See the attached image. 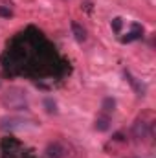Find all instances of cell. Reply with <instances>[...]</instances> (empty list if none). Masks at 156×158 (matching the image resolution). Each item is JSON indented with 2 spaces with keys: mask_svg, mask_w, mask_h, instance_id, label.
Listing matches in <instances>:
<instances>
[{
  "mask_svg": "<svg viewBox=\"0 0 156 158\" xmlns=\"http://www.w3.org/2000/svg\"><path fill=\"white\" fill-rule=\"evenodd\" d=\"M18 142L15 140V138H2V142H0V149H2V153H15V149H18Z\"/></svg>",
  "mask_w": 156,
  "mask_h": 158,
  "instance_id": "1",
  "label": "cell"
},
{
  "mask_svg": "<svg viewBox=\"0 0 156 158\" xmlns=\"http://www.w3.org/2000/svg\"><path fill=\"white\" fill-rule=\"evenodd\" d=\"M125 76H127V79H129V83H130V85L134 86V90L138 92V96H143V94H145V86H143L142 83H138V81H136V77H132V76H130L129 72H127Z\"/></svg>",
  "mask_w": 156,
  "mask_h": 158,
  "instance_id": "5",
  "label": "cell"
},
{
  "mask_svg": "<svg viewBox=\"0 0 156 158\" xmlns=\"http://www.w3.org/2000/svg\"><path fill=\"white\" fill-rule=\"evenodd\" d=\"M134 136L140 138V140L147 138L149 136V125L145 121H136V125H134Z\"/></svg>",
  "mask_w": 156,
  "mask_h": 158,
  "instance_id": "2",
  "label": "cell"
},
{
  "mask_svg": "<svg viewBox=\"0 0 156 158\" xmlns=\"http://www.w3.org/2000/svg\"><path fill=\"white\" fill-rule=\"evenodd\" d=\"M72 26V33H74V37H76V40H79V42H83V40H86V30L79 24V22H72L70 24Z\"/></svg>",
  "mask_w": 156,
  "mask_h": 158,
  "instance_id": "4",
  "label": "cell"
},
{
  "mask_svg": "<svg viewBox=\"0 0 156 158\" xmlns=\"http://www.w3.org/2000/svg\"><path fill=\"white\" fill-rule=\"evenodd\" d=\"M112 28H114L116 31L121 30V19H114V20H112Z\"/></svg>",
  "mask_w": 156,
  "mask_h": 158,
  "instance_id": "9",
  "label": "cell"
},
{
  "mask_svg": "<svg viewBox=\"0 0 156 158\" xmlns=\"http://www.w3.org/2000/svg\"><path fill=\"white\" fill-rule=\"evenodd\" d=\"M0 17H4V19H11V17H13V11H11L9 7L0 6Z\"/></svg>",
  "mask_w": 156,
  "mask_h": 158,
  "instance_id": "8",
  "label": "cell"
},
{
  "mask_svg": "<svg viewBox=\"0 0 156 158\" xmlns=\"http://www.w3.org/2000/svg\"><path fill=\"white\" fill-rule=\"evenodd\" d=\"M114 107H116V101H114V99L107 98V99L103 101V110H105V112H110V110H114Z\"/></svg>",
  "mask_w": 156,
  "mask_h": 158,
  "instance_id": "7",
  "label": "cell"
},
{
  "mask_svg": "<svg viewBox=\"0 0 156 158\" xmlns=\"http://www.w3.org/2000/svg\"><path fill=\"white\" fill-rule=\"evenodd\" d=\"M46 156L48 158H63L64 156V149H63L59 143H51V145H48V149H46Z\"/></svg>",
  "mask_w": 156,
  "mask_h": 158,
  "instance_id": "3",
  "label": "cell"
},
{
  "mask_svg": "<svg viewBox=\"0 0 156 158\" xmlns=\"http://www.w3.org/2000/svg\"><path fill=\"white\" fill-rule=\"evenodd\" d=\"M109 116H101V118H97L96 119V129L97 131H107L109 129Z\"/></svg>",
  "mask_w": 156,
  "mask_h": 158,
  "instance_id": "6",
  "label": "cell"
}]
</instances>
